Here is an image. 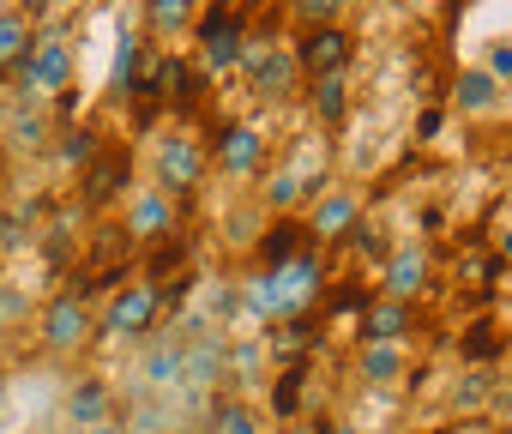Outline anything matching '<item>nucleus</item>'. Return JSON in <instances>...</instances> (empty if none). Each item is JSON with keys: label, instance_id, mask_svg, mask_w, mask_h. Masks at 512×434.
Returning a JSON list of instances; mask_svg holds the SVG:
<instances>
[{"label": "nucleus", "instance_id": "nucleus-1", "mask_svg": "<svg viewBox=\"0 0 512 434\" xmlns=\"http://www.w3.org/2000/svg\"><path fill=\"white\" fill-rule=\"evenodd\" d=\"M193 43H199L205 79H217V73L241 67V43H247V31H241V19H235L229 0H217L211 13H199V19H193Z\"/></svg>", "mask_w": 512, "mask_h": 434}, {"label": "nucleus", "instance_id": "nucleus-2", "mask_svg": "<svg viewBox=\"0 0 512 434\" xmlns=\"http://www.w3.org/2000/svg\"><path fill=\"white\" fill-rule=\"evenodd\" d=\"M19 79L37 97H67L73 91V43H67V31H43L31 43V61L19 67Z\"/></svg>", "mask_w": 512, "mask_h": 434}, {"label": "nucleus", "instance_id": "nucleus-3", "mask_svg": "<svg viewBox=\"0 0 512 434\" xmlns=\"http://www.w3.org/2000/svg\"><path fill=\"white\" fill-rule=\"evenodd\" d=\"M205 169H211V151H205L199 139H187V133H163L157 151H151V175H157L163 193H187V187H199Z\"/></svg>", "mask_w": 512, "mask_h": 434}, {"label": "nucleus", "instance_id": "nucleus-4", "mask_svg": "<svg viewBox=\"0 0 512 434\" xmlns=\"http://www.w3.org/2000/svg\"><path fill=\"white\" fill-rule=\"evenodd\" d=\"M266 272H272V290H278V320H308V308L320 302V284H326L320 260L296 254L284 266H266Z\"/></svg>", "mask_w": 512, "mask_h": 434}, {"label": "nucleus", "instance_id": "nucleus-5", "mask_svg": "<svg viewBox=\"0 0 512 434\" xmlns=\"http://www.w3.org/2000/svg\"><path fill=\"white\" fill-rule=\"evenodd\" d=\"M91 332H97V314L85 308V296H79V290H73V296H55V302L43 308V350L73 356V350H85V344H91Z\"/></svg>", "mask_w": 512, "mask_h": 434}, {"label": "nucleus", "instance_id": "nucleus-6", "mask_svg": "<svg viewBox=\"0 0 512 434\" xmlns=\"http://www.w3.org/2000/svg\"><path fill=\"white\" fill-rule=\"evenodd\" d=\"M241 67L253 73V91H260V97H290L296 79H302V61L272 49V37H247L241 43Z\"/></svg>", "mask_w": 512, "mask_h": 434}, {"label": "nucleus", "instance_id": "nucleus-7", "mask_svg": "<svg viewBox=\"0 0 512 434\" xmlns=\"http://www.w3.org/2000/svg\"><path fill=\"white\" fill-rule=\"evenodd\" d=\"M211 157H217L223 175L247 181V175H260V169H266V139H260V127H247V121H217V133H211Z\"/></svg>", "mask_w": 512, "mask_h": 434}, {"label": "nucleus", "instance_id": "nucleus-8", "mask_svg": "<svg viewBox=\"0 0 512 434\" xmlns=\"http://www.w3.org/2000/svg\"><path fill=\"white\" fill-rule=\"evenodd\" d=\"M127 181H133V151L127 145H103L97 157H91V169L79 175V199H85V211H109L121 193H127Z\"/></svg>", "mask_w": 512, "mask_h": 434}, {"label": "nucleus", "instance_id": "nucleus-9", "mask_svg": "<svg viewBox=\"0 0 512 434\" xmlns=\"http://www.w3.org/2000/svg\"><path fill=\"white\" fill-rule=\"evenodd\" d=\"M157 308H163V290L157 284H121L115 290V302H109V314H103V332L109 338H145L151 326H157Z\"/></svg>", "mask_w": 512, "mask_h": 434}, {"label": "nucleus", "instance_id": "nucleus-10", "mask_svg": "<svg viewBox=\"0 0 512 434\" xmlns=\"http://www.w3.org/2000/svg\"><path fill=\"white\" fill-rule=\"evenodd\" d=\"M350 55H356V37H350L344 25H308V37H302V49H296V61H302L308 79H332V73H344Z\"/></svg>", "mask_w": 512, "mask_h": 434}, {"label": "nucleus", "instance_id": "nucleus-11", "mask_svg": "<svg viewBox=\"0 0 512 434\" xmlns=\"http://www.w3.org/2000/svg\"><path fill=\"white\" fill-rule=\"evenodd\" d=\"M121 410H115V386L103 380V374H85V380H73L67 386V422L85 434V428H97V422H115Z\"/></svg>", "mask_w": 512, "mask_h": 434}, {"label": "nucleus", "instance_id": "nucleus-12", "mask_svg": "<svg viewBox=\"0 0 512 434\" xmlns=\"http://www.w3.org/2000/svg\"><path fill=\"white\" fill-rule=\"evenodd\" d=\"M169 230H175V199H169L163 187H145V193L127 205V236L151 242V236H169Z\"/></svg>", "mask_w": 512, "mask_h": 434}, {"label": "nucleus", "instance_id": "nucleus-13", "mask_svg": "<svg viewBox=\"0 0 512 434\" xmlns=\"http://www.w3.org/2000/svg\"><path fill=\"white\" fill-rule=\"evenodd\" d=\"M404 332H410V308L404 302H368V314L356 320V338L362 344H404Z\"/></svg>", "mask_w": 512, "mask_h": 434}, {"label": "nucleus", "instance_id": "nucleus-14", "mask_svg": "<svg viewBox=\"0 0 512 434\" xmlns=\"http://www.w3.org/2000/svg\"><path fill=\"white\" fill-rule=\"evenodd\" d=\"M350 224H356V193H332V199H320V205L308 211V236H320V242L344 236Z\"/></svg>", "mask_w": 512, "mask_h": 434}, {"label": "nucleus", "instance_id": "nucleus-15", "mask_svg": "<svg viewBox=\"0 0 512 434\" xmlns=\"http://www.w3.org/2000/svg\"><path fill=\"white\" fill-rule=\"evenodd\" d=\"M31 43H37V37H31V25H25V13H0V79L31 61Z\"/></svg>", "mask_w": 512, "mask_h": 434}, {"label": "nucleus", "instance_id": "nucleus-16", "mask_svg": "<svg viewBox=\"0 0 512 434\" xmlns=\"http://www.w3.org/2000/svg\"><path fill=\"white\" fill-rule=\"evenodd\" d=\"M302 248H308V224L284 217L278 230H266V236H260V266H284V260H296Z\"/></svg>", "mask_w": 512, "mask_h": 434}, {"label": "nucleus", "instance_id": "nucleus-17", "mask_svg": "<svg viewBox=\"0 0 512 434\" xmlns=\"http://www.w3.org/2000/svg\"><path fill=\"white\" fill-rule=\"evenodd\" d=\"M145 380H151V386H187V350H181L175 338L151 344V356H145Z\"/></svg>", "mask_w": 512, "mask_h": 434}, {"label": "nucleus", "instance_id": "nucleus-18", "mask_svg": "<svg viewBox=\"0 0 512 434\" xmlns=\"http://www.w3.org/2000/svg\"><path fill=\"white\" fill-rule=\"evenodd\" d=\"M422 278H428L422 254H392V260H386V272H380V284H386V296H392V302L416 296V290H422Z\"/></svg>", "mask_w": 512, "mask_h": 434}, {"label": "nucleus", "instance_id": "nucleus-19", "mask_svg": "<svg viewBox=\"0 0 512 434\" xmlns=\"http://www.w3.org/2000/svg\"><path fill=\"white\" fill-rule=\"evenodd\" d=\"M494 73L488 67H470V73H458V85H452V103L458 109H470V115H482V109H494Z\"/></svg>", "mask_w": 512, "mask_h": 434}, {"label": "nucleus", "instance_id": "nucleus-20", "mask_svg": "<svg viewBox=\"0 0 512 434\" xmlns=\"http://www.w3.org/2000/svg\"><path fill=\"white\" fill-rule=\"evenodd\" d=\"M356 368H362V380L386 386V380H398V374H404V344H362Z\"/></svg>", "mask_w": 512, "mask_h": 434}, {"label": "nucleus", "instance_id": "nucleus-21", "mask_svg": "<svg viewBox=\"0 0 512 434\" xmlns=\"http://www.w3.org/2000/svg\"><path fill=\"white\" fill-rule=\"evenodd\" d=\"M199 0H145V25L151 31H193Z\"/></svg>", "mask_w": 512, "mask_h": 434}, {"label": "nucleus", "instance_id": "nucleus-22", "mask_svg": "<svg viewBox=\"0 0 512 434\" xmlns=\"http://www.w3.org/2000/svg\"><path fill=\"white\" fill-rule=\"evenodd\" d=\"M223 362H229V350H223L217 338H211V344H199V350H187V386H193V392H205V386L223 374Z\"/></svg>", "mask_w": 512, "mask_h": 434}, {"label": "nucleus", "instance_id": "nucleus-23", "mask_svg": "<svg viewBox=\"0 0 512 434\" xmlns=\"http://www.w3.org/2000/svg\"><path fill=\"white\" fill-rule=\"evenodd\" d=\"M302 386H308V362H290L284 380L272 386V410H278L284 422H296V410H302Z\"/></svg>", "mask_w": 512, "mask_h": 434}, {"label": "nucleus", "instance_id": "nucleus-24", "mask_svg": "<svg viewBox=\"0 0 512 434\" xmlns=\"http://www.w3.org/2000/svg\"><path fill=\"white\" fill-rule=\"evenodd\" d=\"M55 151H61V163H67V169H79V175H85V169H91V157L103 151V139H97L91 127H73V133H61V145H55Z\"/></svg>", "mask_w": 512, "mask_h": 434}, {"label": "nucleus", "instance_id": "nucleus-25", "mask_svg": "<svg viewBox=\"0 0 512 434\" xmlns=\"http://www.w3.org/2000/svg\"><path fill=\"white\" fill-rule=\"evenodd\" d=\"M464 356H470L476 368H482V362H494V356H500V332H494L488 320H476V326L464 332Z\"/></svg>", "mask_w": 512, "mask_h": 434}, {"label": "nucleus", "instance_id": "nucleus-26", "mask_svg": "<svg viewBox=\"0 0 512 434\" xmlns=\"http://www.w3.org/2000/svg\"><path fill=\"white\" fill-rule=\"evenodd\" d=\"M314 109H320L326 121H338V115H344V73H332V79H314Z\"/></svg>", "mask_w": 512, "mask_h": 434}, {"label": "nucleus", "instance_id": "nucleus-27", "mask_svg": "<svg viewBox=\"0 0 512 434\" xmlns=\"http://www.w3.org/2000/svg\"><path fill=\"white\" fill-rule=\"evenodd\" d=\"M217 434H260V416H253L247 404H223L217 410Z\"/></svg>", "mask_w": 512, "mask_h": 434}, {"label": "nucleus", "instance_id": "nucleus-28", "mask_svg": "<svg viewBox=\"0 0 512 434\" xmlns=\"http://www.w3.org/2000/svg\"><path fill=\"white\" fill-rule=\"evenodd\" d=\"M43 139H49V115L25 109V115L13 121V145H25V151H31V145H43Z\"/></svg>", "mask_w": 512, "mask_h": 434}, {"label": "nucleus", "instance_id": "nucleus-29", "mask_svg": "<svg viewBox=\"0 0 512 434\" xmlns=\"http://www.w3.org/2000/svg\"><path fill=\"white\" fill-rule=\"evenodd\" d=\"M296 13H302L308 25H338V13H344V0H296Z\"/></svg>", "mask_w": 512, "mask_h": 434}, {"label": "nucleus", "instance_id": "nucleus-30", "mask_svg": "<svg viewBox=\"0 0 512 434\" xmlns=\"http://www.w3.org/2000/svg\"><path fill=\"white\" fill-rule=\"evenodd\" d=\"M19 97H25V79L19 73H7V79H0V121H19L25 109H19Z\"/></svg>", "mask_w": 512, "mask_h": 434}, {"label": "nucleus", "instance_id": "nucleus-31", "mask_svg": "<svg viewBox=\"0 0 512 434\" xmlns=\"http://www.w3.org/2000/svg\"><path fill=\"white\" fill-rule=\"evenodd\" d=\"M181 266V242H169V248H151V260H145V284H157L163 272H175Z\"/></svg>", "mask_w": 512, "mask_h": 434}, {"label": "nucleus", "instance_id": "nucleus-32", "mask_svg": "<svg viewBox=\"0 0 512 434\" xmlns=\"http://www.w3.org/2000/svg\"><path fill=\"white\" fill-rule=\"evenodd\" d=\"M326 308H332V314H368V296H362L356 284H338V290L326 296Z\"/></svg>", "mask_w": 512, "mask_h": 434}, {"label": "nucleus", "instance_id": "nucleus-33", "mask_svg": "<svg viewBox=\"0 0 512 434\" xmlns=\"http://www.w3.org/2000/svg\"><path fill=\"white\" fill-rule=\"evenodd\" d=\"M488 386H494L488 374H470V380H458V392H452V404H458V410H470V404H482V398H488Z\"/></svg>", "mask_w": 512, "mask_h": 434}, {"label": "nucleus", "instance_id": "nucleus-34", "mask_svg": "<svg viewBox=\"0 0 512 434\" xmlns=\"http://www.w3.org/2000/svg\"><path fill=\"white\" fill-rule=\"evenodd\" d=\"M229 362H235L241 374H253V368H260V362H266V344H260V338H241V344L229 350Z\"/></svg>", "mask_w": 512, "mask_h": 434}, {"label": "nucleus", "instance_id": "nucleus-35", "mask_svg": "<svg viewBox=\"0 0 512 434\" xmlns=\"http://www.w3.org/2000/svg\"><path fill=\"white\" fill-rule=\"evenodd\" d=\"M296 193H302V175H272L266 181V199L272 205H296Z\"/></svg>", "mask_w": 512, "mask_h": 434}, {"label": "nucleus", "instance_id": "nucleus-36", "mask_svg": "<svg viewBox=\"0 0 512 434\" xmlns=\"http://www.w3.org/2000/svg\"><path fill=\"white\" fill-rule=\"evenodd\" d=\"M31 302H25V290H13V284H0V326H7V320H19Z\"/></svg>", "mask_w": 512, "mask_h": 434}, {"label": "nucleus", "instance_id": "nucleus-37", "mask_svg": "<svg viewBox=\"0 0 512 434\" xmlns=\"http://www.w3.org/2000/svg\"><path fill=\"white\" fill-rule=\"evenodd\" d=\"M488 73H494V85H500V79H512V49H500V43H494V55H488Z\"/></svg>", "mask_w": 512, "mask_h": 434}, {"label": "nucleus", "instance_id": "nucleus-38", "mask_svg": "<svg viewBox=\"0 0 512 434\" xmlns=\"http://www.w3.org/2000/svg\"><path fill=\"white\" fill-rule=\"evenodd\" d=\"M85 434H127V422L115 416V422H97V428H85Z\"/></svg>", "mask_w": 512, "mask_h": 434}, {"label": "nucleus", "instance_id": "nucleus-39", "mask_svg": "<svg viewBox=\"0 0 512 434\" xmlns=\"http://www.w3.org/2000/svg\"><path fill=\"white\" fill-rule=\"evenodd\" d=\"M284 434H326V428H302V422H290V428H284Z\"/></svg>", "mask_w": 512, "mask_h": 434}, {"label": "nucleus", "instance_id": "nucleus-40", "mask_svg": "<svg viewBox=\"0 0 512 434\" xmlns=\"http://www.w3.org/2000/svg\"><path fill=\"white\" fill-rule=\"evenodd\" d=\"M19 7H25V13H43V7H49V0H19Z\"/></svg>", "mask_w": 512, "mask_h": 434}, {"label": "nucleus", "instance_id": "nucleus-41", "mask_svg": "<svg viewBox=\"0 0 512 434\" xmlns=\"http://www.w3.org/2000/svg\"><path fill=\"white\" fill-rule=\"evenodd\" d=\"M0 404H7V374H0Z\"/></svg>", "mask_w": 512, "mask_h": 434}, {"label": "nucleus", "instance_id": "nucleus-42", "mask_svg": "<svg viewBox=\"0 0 512 434\" xmlns=\"http://www.w3.org/2000/svg\"><path fill=\"white\" fill-rule=\"evenodd\" d=\"M326 434H356V428H326Z\"/></svg>", "mask_w": 512, "mask_h": 434}, {"label": "nucleus", "instance_id": "nucleus-43", "mask_svg": "<svg viewBox=\"0 0 512 434\" xmlns=\"http://www.w3.org/2000/svg\"><path fill=\"white\" fill-rule=\"evenodd\" d=\"M506 416H512V398H506Z\"/></svg>", "mask_w": 512, "mask_h": 434}]
</instances>
